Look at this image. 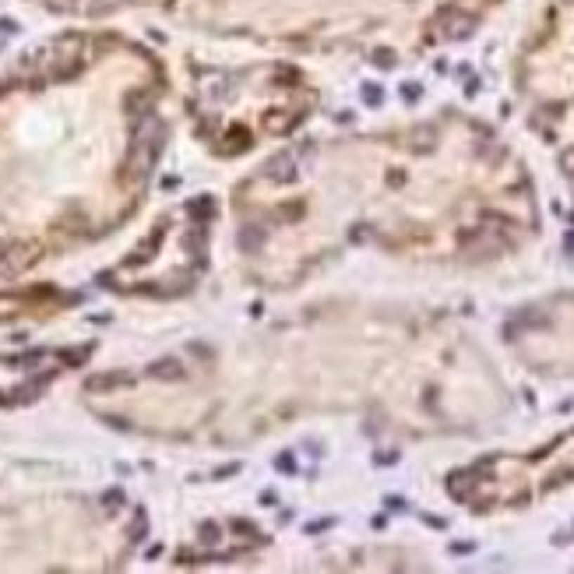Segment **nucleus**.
Segmentation results:
<instances>
[{
	"mask_svg": "<svg viewBox=\"0 0 574 574\" xmlns=\"http://www.w3.org/2000/svg\"><path fill=\"white\" fill-rule=\"evenodd\" d=\"M148 374H152V377H162V381H176V377H183V367H180L176 360H162V363H155Z\"/></svg>",
	"mask_w": 574,
	"mask_h": 574,
	"instance_id": "nucleus-4",
	"label": "nucleus"
},
{
	"mask_svg": "<svg viewBox=\"0 0 574 574\" xmlns=\"http://www.w3.org/2000/svg\"><path fill=\"white\" fill-rule=\"evenodd\" d=\"M268 176H271V180H278V183H289V180H296L293 155H275V159L268 162Z\"/></svg>",
	"mask_w": 574,
	"mask_h": 574,
	"instance_id": "nucleus-2",
	"label": "nucleus"
},
{
	"mask_svg": "<svg viewBox=\"0 0 574 574\" xmlns=\"http://www.w3.org/2000/svg\"><path fill=\"white\" fill-rule=\"evenodd\" d=\"M124 384H131V374H124V370H117V374H99V377H89V391H110V388H124Z\"/></svg>",
	"mask_w": 574,
	"mask_h": 574,
	"instance_id": "nucleus-3",
	"label": "nucleus"
},
{
	"mask_svg": "<svg viewBox=\"0 0 574 574\" xmlns=\"http://www.w3.org/2000/svg\"><path fill=\"white\" fill-rule=\"evenodd\" d=\"M560 166H563V173H570V176H574V148H567V152L560 155Z\"/></svg>",
	"mask_w": 574,
	"mask_h": 574,
	"instance_id": "nucleus-6",
	"label": "nucleus"
},
{
	"mask_svg": "<svg viewBox=\"0 0 574 574\" xmlns=\"http://www.w3.org/2000/svg\"><path fill=\"white\" fill-rule=\"evenodd\" d=\"M120 4H124V0H96L92 11H96V15H106V11H113V8H120Z\"/></svg>",
	"mask_w": 574,
	"mask_h": 574,
	"instance_id": "nucleus-5",
	"label": "nucleus"
},
{
	"mask_svg": "<svg viewBox=\"0 0 574 574\" xmlns=\"http://www.w3.org/2000/svg\"><path fill=\"white\" fill-rule=\"evenodd\" d=\"M162 148V127L155 117H145L134 131V141H131V159H127V176L131 180H145L155 155Z\"/></svg>",
	"mask_w": 574,
	"mask_h": 574,
	"instance_id": "nucleus-1",
	"label": "nucleus"
}]
</instances>
